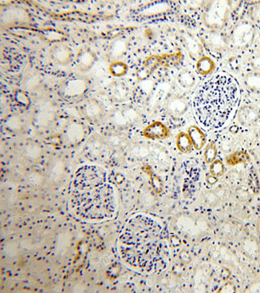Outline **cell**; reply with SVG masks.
Listing matches in <instances>:
<instances>
[{"label":"cell","instance_id":"cb8c5ba5","mask_svg":"<svg viewBox=\"0 0 260 293\" xmlns=\"http://www.w3.org/2000/svg\"><path fill=\"white\" fill-rule=\"evenodd\" d=\"M243 112L244 113L241 114L240 120L243 123L251 124V123L255 122L256 119H257V114L253 110H245Z\"/></svg>","mask_w":260,"mask_h":293},{"label":"cell","instance_id":"3957f363","mask_svg":"<svg viewBox=\"0 0 260 293\" xmlns=\"http://www.w3.org/2000/svg\"><path fill=\"white\" fill-rule=\"evenodd\" d=\"M70 203L75 216L87 222L110 220L116 210L115 192L108 178L72 184Z\"/></svg>","mask_w":260,"mask_h":293},{"label":"cell","instance_id":"9c48e42d","mask_svg":"<svg viewBox=\"0 0 260 293\" xmlns=\"http://www.w3.org/2000/svg\"><path fill=\"white\" fill-rule=\"evenodd\" d=\"M145 137L151 140H165L169 138L170 131L167 126L160 122H153L143 130Z\"/></svg>","mask_w":260,"mask_h":293},{"label":"cell","instance_id":"ffe728a7","mask_svg":"<svg viewBox=\"0 0 260 293\" xmlns=\"http://www.w3.org/2000/svg\"><path fill=\"white\" fill-rule=\"evenodd\" d=\"M249 156L246 152L237 151L227 157L226 163L229 166H235L239 164L245 163L249 161Z\"/></svg>","mask_w":260,"mask_h":293},{"label":"cell","instance_id":"6da1fadb","mask_svg":"<svg viewBox=\"0 0 260 293\" xmlns=\"http://www.w3.org/2000/svg\"><path fill=\"white\" fill-rule=\"evenodd\" d=\"M117 246L122 261L142 273L162 271L169 263V245L162 227L145 215H137L128 221Z\"/></svg>","mask_w":260,"mask_h":293},{"label":"cell","instance_id":"d4e9b609","mask_svg":"<svg viewBox=\"0 0 260 293\" xmlns=\"http://www.w3.org/2000/svg\"><path fill=\"white\" fill-rule=\"evenodd\" d=\"M252 16L255 21L260 24V5L254 8L252 11Z\"/></svg>","mask_w":260,"mask_h":293},{"label":"cell","instance_id":"44dd1931","mask_svg":"<svg viewBox=\"0 0 260 293\" xmlns=\"http://www.w3.org/2000/svg\"><path fill=\"white\" fill-rule=\"evenodd\" d=\"M217 156H218V149H217L216 145L214 141H212L208 143L204 151V161L206 164H212L213 162L216 161Z\"/></svg>","mask_w":260,"mask_h":293},{"label":"cell","instance_id":"8fae6325","mask_svg":"<svg viewBox=\"0 0 260 293\" xmlns=\"http://www.w3.org/2000/svg\"><path fill=\"white\" fill-rule=\"evenodd\" d=\"M203 39L207 46L215 52L219 53L224 50L228 44L226 37L219 32H211Z\"/></svg>","mask_w":260,"mask_h":293},{"label":"cell","instance_id":"484cf974","mask_svg":"<svg viewBox=\"0 0 260 293\" xmlns=\"http://www.w3.org/2000/svg\"><path fill=\"white\" fill-rule=\"evenodd\" d=\"M208 181L209 184H216L217 181H218V179H217V177L212 176V177H208Z\"/></svg>","mask_w":260,"mask_h":293},{"label":"cell","instance_id":"5b68a950","mask_svg":"<svg viewBox=\"0 0 260 293\" xmlns=\"http://www.w3.org/2000/svg\"><path fill=\"white\" fill-rule=\"evenodd\" d=\"M29 20L30 17L27 12L20 7H8L1 11V23L5 25L26 24Z\"/></svg>","mask_w":260,"mask_h":293},{"label":"cell","instance_id":"ba28073f","mask_svg":"<svg viewBox=\"0 0 260 293\" xmlns=\"http://www.w3.org/2000/svg\"><path fill=\"white\" fill-rule=\"evenodd\" d=\"M128 43L124 38H118L112 41L108 46L106 57L110 62L117 61L126 52Z\"/></svg>","mask_w":260,"mask_h":293},{"label":"cell","instance_id":"277c9868","mask_svg":"<svg viewBox=\"0 0 260 293\" xmlns=\"http://www.w3.org/2000/svg\"><path fill=\"white\" fill-rule=\"evenodd\" d=\"M228 14L227 2L213 1L207 8L204 21L211 28H220L224 25Z\"/></svg>","mask_w":260,"mask_h":293},{"label":"cell","instance_id":"7a4b0ae2","mask_svg":"<svg viewBox=\"0 0 260 293\" xmlns=\"http://www.w3.org/2000/svg\"><path fill=\"white\" fill-rule=\"evenodd\" d=\"M238 99L236 82L228 75L218 74L207 80L196 91L194 111L202 126L221 128L232 116Z\"/></svg>","mask_w":260,"mask_h":293},{"label":"cell","instance_id":"4316f807","mask_svg":"<svg viewBox=\"0 0 260 293\" xmlns=\"http://www.w3.org/2000/svg\"><path fill=\"white\" fill-rule=\"evenodd\" d=\"M258 45H259V48L260 50V36L259 37V38L258 39Z\"/></svg>","mask_w":260,"mask_h":293},{"label":"cell","instance_id":"603a6c76","mask_svg":"<svg viewBox=\"0 0 260 293\" xmlns=\"http://www.w3.org/2000/svg\"><path fill=\"white\" fill-rule=\"evenodd\" d=\"M224 166L221 161L217 160L211 164L210 172L211 175L217 178L220 177L224 172Z\"/></svg>","mask_w":260,"mask_h":293},{"label":"cell","instance_id":"9a60e30c","mask_svg":"<svg viewBox=\"0 0 260 293\" xmlns=\"http://www.w3.org/2000/svg\"><path fill=\"white\" fill-rule=\"evenodd\" d=\"M187 108V102L185 98L180 96L171 98L168 103V110L171 114L176 116H181Z\"/></svg>","mask_w":260,"mask_h":293},{"label":"cell","instance_id":"4fadbf2b","mask_svg":"<svg viewBox=\"0 0 260 293\" xmlns=\"http://www.w3.org/2000/svg\"><path fill=\"white\" fill-rule=\"evenodd\" d=\"M187 132L194 149L201 150L206 143V137L201 129L196 126H191L188 128Z\"/></svg>","mask_w":260,"mask_h":293},{"label":"cell","instance_id":"8992f818","mask_svg":"<svg viewBox=\"0 0 260 293\" xmlns=\"http://www.w3.org/2000/svg\"><path fill=\"white\" fill-rule=\"evenodd\" d=\"M49 55L51 59L58 65L69 64L73 59V54L71 48L64 43H55L50 47Z\"/></svg>","mask_w":260,"mask_h":293},{"label":"cell","instance_id":"7c38bea8","mask_svg":"<svg viewBox=\"0 0 260 293\" xmlns=\"http://www.w3.org/2000/svg\"><path fill=\"white\" fill-rule=\"evenodd\" d=\"M182 44L186 47V50L194 58H198L202 53V48L197 41L191 37V34L184 33L181 36Z\"/></svg>","mask_w":260,"mask_h":293},{"label":"cell","instance_id":"ac0fdd59","mask_svg":"<svg viewBox=\"0 0 260 293\" xmlns=\"http://www.w3.org/2000/svg\"><path fill=\"white\" fill-rule=\"evenodd\" d=\"M177 147L178 150L183 153H187L191 151L192 143L188 134H186L185 132H180L178 134Z\"/></svg>","mask_w":260,"mask_h":293},{"label":"cell","instance_id":"d6986e66","mask_svg":"<svg viewBox=\"0 0 260 293\" xmlns=\"http://www.w3.org/2000/svg\"><path fill=\"white\" fill-rule=\"evenodd\" d=\"M183 58V54L180 52L171 54H164L160 56L161 65L169 67H176L180 64Z\"/></svg>","mask_w":260,"mask_h":293},{"label":"cell","instance_id":"30bf717a","mask_svg":"<svg viewBox=\"0 0 260 293\" xmlns=\"http://www.w3.org/2000/svg\"><path fill=\"white\" fill-rule=\"evenodd\" d=\"M95 53L88 48L81 49L75 57V65L81 71H87L91 69L96 61Z\"/></svg>","mask_w":260,"mask_h":293},{"label":"cell","instance_id":"52a82bcc","mask_svg":"<svg viewBox=\"0 0 260 293\" xmlns=\"http://www.w3.org/2000/svg\"><path fill=\"white\" fill-rule=\"evenodd\" d=\"M254 34V26L249 22H242L237 26L233 32V42L238 47L246 46L253 40Z\"/></svg>","mask_w":260,"mask_h":293},{"label":"cell","instance_id":"2e32d148","mask_svg":"<svg viewBox=\"0 0 260 293\" xmlns=\"http://www.w3.org/2000/svg\"><path fill=\"white\" fill-rule=\"evenodd\" d=\"M216 63L208 56L200 57L196 63V71L200 75L206 76L214 73L216 70Z\"/></svg>","mask_w":260,"mask_h":293},{"label":"cell","instance_id":"7402d4cb","mask_svg":"<svg viewBox=\"0 0 260 293\" xmlns=\"http://www.w3.org/2000/svg\"><path fill=\"white\" fill-rule=\"evenodd\" d=\"M109 69L111 75L116 76V77H120V76L124 75L128 71V66L122 61H117L111 63Z\"/></svg>","mask_w":260,"mask_h":293},{"label":"cell","instance_id":"e0dca14e","mask_svg":"<svg viewBox=\"0 0 260 293\" xmlns=\"http://www.w3.org/2000/svg\"><path fill=\"white\" fill-rule=\"evenodd\" d=\"M177 80L180 85L184 88L191 87L195 83V77L189 69H184L178 73Z\"/></svg>","mask_w":260,"mask_h":293},{"label":"cell","instance_id":"5bb4252c","mask_svg":"<svg viewBox=\"0 0 260 293\" xmlns=\"http://www.w3.org/2000/svg\"><path fill=\"white\" fill-rule=\"evenodd\" d=\"M159 65H161L160 56H151L149 57L145 61L144 65L137 72V76L139 79H144L150 75L151 73Z\"/></svg>","mask_w":260,"mask_h":293}]
</instances>
